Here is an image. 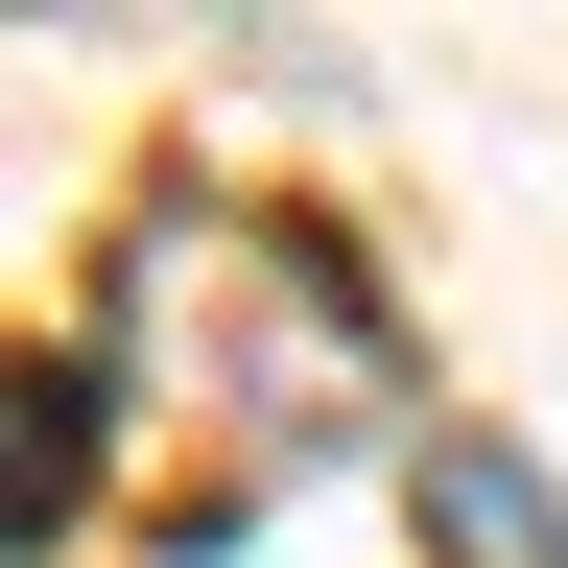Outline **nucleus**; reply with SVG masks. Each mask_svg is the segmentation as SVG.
<instances>
[{"mask_svg": "<svg viewBox=\"0 0 568 568\" xmlns=\"http://www.w3.org/2000/svg\"><path fill=\"white\" fill-rule=\"evenodd\" d=\"M403 497H426V545H450V568H568V497H545V450H497V426H426Z\"/></svg>", "mask_w": 568, "mask_h": 568, "instance_id": "1", "label": "nucleus"}]
</instances>
